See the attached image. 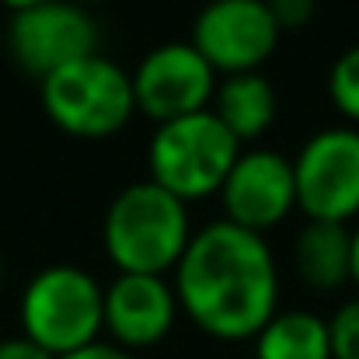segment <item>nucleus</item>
<instances>
[{"label":"nucleus","instance_id":"obj_5","mask_svg":"<svg viewBox=\"0 0 359 359\" xmlns=\"http://www.w3.org/2000/svg\"><path fill=\"white\" fill-rule=\"evenodd\" d=\"M39 84H42V109L53 126L81 140L112 136L136 112L133 77L102 53L77 60Z\"/></svg>","mask_w":359,"mask_h":359},{"label":"nucleus","instance_id":"obj_11","mask_svg":"<svg viewBox=\"0 0 359 359\" xmlns=\"http://www.w3.org/2000/svg\"><path fill=\"white\" fill-rule=\"evenodd\" d=\"M175 286L164 276H133L119 272L105 286V332L112 346L126 353L150 349L164 342L178 318Z\"/></svg>","mask_w":359,"mask_h":359},{"label":"nucleus","instance_id":"obj_16","mask_svg":"<svg viewBox=\"0 0 359 359\" xmlns=\"http://www.w3.org/2000/svg\"><path fill=\"white\" fill-rule=\"evenodd\" d=\"M328 335H332V359H359V297L332 314Z\"/></svg>","mask_w":359,"mask_h":359},{"label":"nucleus","instance_id":"obj_6","mask_svg":"<svg viewBox=\"0 0 359 359\" xmlns=\"http://www.w3.org/2000/svg\"><path fill=\"white\" fill-rule=\"evenodd\" d=\"M297 206L307 220L349 224L359 213V129L332 126L314 133L293 161Z\"/></svg>","mask_w":359,"mask_h":359},{"label":"nucleus","instance_id":"obj_2","mask_svg":"<svg viewBox=\"0 0 359 359\" xmlns=\"http://www.w3.org/2000/svg\"><path fill=\"white\" fill-rule=\"evenodd\" d=\"M192 238L189 206L161 185L136 182L122 189L105 210L102 241L119 272L168 276L185 255Z\"/></svg>","mask_w":359,"mask_h":359},{"label":"nucleus","instance_id":"obj_15","mask_svg":"<svg viewBox=\"0 0 359 359\" xmlns=\"http://www.w3.org/2000/svg\"><path fill=\"white\" fill-rule=\"evenodd\" d=\"M328 95L335 102V109L349 122L359 126V46L346 49L328 74Z\"/></svg>","mask_w":359,"mask_h":359},{"label":"nucleus","instance_id":"obj_4","mask_svg":"<svg viewBox=\"0 0 359 359\" xmlns=\"http://www.w3.org/2000/svg\"><path fill=\"white\" fill-rule=\"evenodd\" d=\"M241 143L224 129L210 109L185 119L161 122L150 136L147 168L150 182L182 199L185 206L206 196H217L227 182Z\"/></svg>","mask_w":359,"mask_h":359},{"label":"nucleus","instance_id":"obj_12","mask_svg":"<svg viewBox=\"0 0 359 359\" xmlns=\"http://www.w3.org/2000/svg\"><path fill=\"white\" fill-rule=\"evenodd\" d=\"M349 258H353V231L346 224L307 220V227L293 241V265L300 279L318 293L349 283Z\"/></svg>","mask_w":359,"mask_h":359},{"label":"nucleus","instance_id":"obj_19","mask_svg":"<svg viewBox=\"0 0 359 359\" xmlns=\"http://www.w3.org/2000/svg\"><path fill=\"white\" fill-rule=\"evenodd\" d=\"M63 359H136V353H126V349L112 346V342H95V346H88V349H81V353L63 356Z\"/></svg>","mask_w":359,"mask_h":359},{"label":"nucleus","instance_id":"obj_17","mask_svg":"<svg viewBox=\"0 0 359 359\" xmlns=\"http://www.w3.org/2000/svg\"><path fill=\"white\" fill-rule=\"evenodd\" d=\"M265 4H269L279 32L283 28H304L318 11V0H265Z\"/></svg>","mask_w":359,"mask_h":359},{"label":"nucleus","instance_id":"obj_18","mask_svg":"<svg viewBox=\"0 0 359 359\" xmlns=\"http://www.w3.org/2000/svg\"><path fill=\"white\" fill-rule=\"evenodd\" d=\"M0 359H56V356H49L46 349H39L25 335H14V339H4L0 342Z\"/></svg>","mask_w":359,"mask_h":359},{"label":"nucleus","instance_id":"obj_9","mask_svg":"<svg viewBox=\"0 0 359 359\" xmlns=\"http://www.w3.org/2000/svg\"><path fill=\"white\" fill-rule=\"evenodd\" d=\"M129 77H133L136 112H143L157 126L206 112L217 91V74L196 53L192 42H164L150 49L136 63V74Z\"/></svg>","mask_w":359,"mask_h":359},{"label":"nucleus","instance_id":"obj_21","mask_svg":"<svg viewBox=\"0 0 359 359\" xmlns=\"http://www.w3.org/2000/svg\"><path fill=\"white\" fill-rule=\"evenodd\" d=\"M4 7H11V14H18V11H28V7H39V4H46V0H0Z\"/></svg>","mask_w":359,"mask_h":359},{"label":"nucleus","instance_id":"obj_20","mask_svg":"<svg viewBox=\"0 0 359 359\" xmlns=\"http://www.w3.org/2000/svg\"><path fill=\"white\" fill-rule=\"evenodd\" d=\"M349 283L359 286V227L353 231V258H349Z\"/></svg>","mask_w":359,"mask_h":359},{"label":"nucleus","instance_id":"obj_8","mask_svg":"<svg viewBox=\"0 0 359 359\" xmlns=\"http://www.w3.org/2000/svg\"><path fill=\"white\" fill-rule=\"evenodd\" d=\"M279 25L265 0H210L192 25L196 53L213 74H255L279 46Z\"/></svg>","mask_w":359,"mask_h":359},{"label":"nucleus","instance_id":"obj_10","mask_svg":"<svg viewBox=\"0 0 359 359\" xmlns=\"http://www.w3.org/2000/svg\"><path fill=\"white\" fill-rule=\"evenodd\" d=\"M224 220L251 234L272 231L297 210L293 161L272 150H241L227 182L220 185Z\"/></svg>","mask_w":359,"mask_h":359},{"label":"nucleus","instance_id":"obj_13","mask_svg":"<svg viewBox=\"0 0 359 359\" xmlns=\"http://www.w3.org/2000/svg\"><path fill=\"white\" fill-rule=\"evenodd\" d=\"M210 112L238 143L258 140L276 122V88L269 84V77H262V70L224 77L213 91Z\"/></svg>","mask_w":359,"mask_h":359},{"label":"nucleus","instance_id":"obj_22","mask_svg":"<svg viewBox=\"0 0 359 359\" xmlns=\"http://www.w3.org/2000/svg\"><path fill=\"white\" fill-rule=\"evenodd\" d=\"M74 4H81V7H88V4H105V0H74Z\"/></svg>","mask_w":359,"mask_h":359},{"label":"nucleus","instance_id":"obj_3","mask_svg":"<svg viewBox=\"0 0 359 359\" xmlns=\"http://www.w3.org/2000/svg\"><path fill=\"white\" fill-rule=\"evenodd\" d=\"M21 335L49 356H74L105 332V286L77 265L35 272L21 293Z\"/></svg>","mask_w":359,"mask_h":359},{"label":"nucleus","instance_id":"obj_23","mask_svg":"<svg viewBox=\"0 0 359 359\" xmlns=\"http://www.w3.org/2000/svg\"><path fill=\"white\" fill-rule=\"evenodd\" d=\"M0 286H4V258H0Z\"/></svg>","mask_w":359,"mask_h":359},{"label":"nucleus","instance_id":"obj_7","mask_svg":"<svg viewBox=\"0 0 359 359\" xmlns=\"http://www.w3.org/2000/svg\"><path fill=\"white\" fill-rule=\"evenodd\" d=\"M98 21L88 7L74 0H46L11 14L7 49L28 77L46 81L77 60L98 56Z\"/></svg>","mask_w":359,"mask_h":359},{"label":"nucleus","instance_id":"obj_14","mask_svg":"<svg viewBox=\"0 0 359 359\" xmlns=\"http://www.w3.org/2000/svg\"><path fill=\"white\" fill-rule=\"evenodd\" d=\"M255 359H332L328 321L311 311H276L255 335Z\"/></svg>","mask_w":359,"mask_h":359},{"label":"nucleus","instance_id":"obj_1","mask_svg":"<svg viewBox=\"0 0 359 359\" xmlns=\"http://www.w3.org/2000/svg\"><path fill=\"white\" fill-rule=\"evenodd\" d=\"M171 286L192 325L224 342L255 339L279 304V269L265 238L227 220L192 231Z\"/></svg>","mask_w":359,"mask_h":359}]
</instances>
